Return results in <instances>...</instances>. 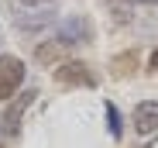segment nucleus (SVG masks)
Segmentation results:
<instances>
[{
    "mask_svg": "<svg viewBox=\"0 0 158 148\" xmlns=\"http://www.w3.org/2000/svg\"><path fill=\"white\" fill-rule=\"evenodd\" d=\"M93 38V24L86 21V17H65L62 24H59V41L62 45H83V41H89Z\"/></svg>",
    "mask_w": 158,
    "mask_h": 148,
    "instance_id": "3",
    "label": "nucleus"
},
{
    "mask_svg": "<svg viewBox=\"0 0 158 148\" xmlns=\"http://www.w3.org/2000/svg\"><path fill=\"white\" fill-rule=\"evenodd\" d=\"M103 114H107V131H110V138H114V141H120V134H124V124H120V110H117V107L107 100Z\"/></svg>",
    "mask_w": 158,
    "mask_h": 148,
    "instance_id": "6",
    "label": "nucleus"
},
{
    "mask_svg": "<svg viewBox=\"0 0 158 148\" xmlns=\"http://www.w3.org/2000/svg\"><path fill=\"white\" fill-rule=\"evenodd\" d=\"M59 52H62V48H59L55 41H48V45L38 48V62H52V59H59Z\"/></svg>",
    "mask_w": 158,
    "mask_h": 148,
    "instance_id": "7",
    "label": "nucleus"
},
{
    "mask_svg": "<svg viewBox=\"0 0 158 148\" xmlns=\"http://www.w3.org/2000/svg\"><path fill=\"white\" fill-rule=\"evenodd\" d=\"M141 4H158V0H141Z\"/></svg>",
    "mask_w": 158,
    "mask_h": 148,
    "instance_id": "10",
    "label": "nucleus"
},
{
    "mask_svg": "<svg viewBox=\"0 0 158 148\" xmlns=\"http://www.w3.org/2000/svg\"><path fill=\"white\" fill-rule=\"evenodd\" d=\"M151 72H158V45H155V52H151Z\"/></svg>",
    "mask_w": 158,
    "mask_h": 148,
    "instance_id": "8",
    "label": "nucleus"
},
{
    "mask_svg": "<svg viewBox=\"0 0 158 148\" xmlns=\"http://www.w3.org/2000/svg\"><path fill=\"white\" fill-rule=\"evenodd\" d=\"M21 4H28V7H35V4H45V0H21Z\"/></svg>",
    "mask_w": 158,
    "mask_h": 148,
    "instance_id": "9",
    "label": "nucleus"
},
{
    "mask_svg": "<svg viewBox=\"0 0 158 148\" xmlns=\"http://www.w3.org/2000/svg\"><path fill=\"white\" fill-rule=\"evenodd\" d=\"M55 83L59 86H96V76L89 72L86 62H65L55 69Z\"/></svg>",
    "mask_w": 158,
    "mask_h": 148,
    "instance_id": "2",
    "label": "nucleus"
},
{
    "mask_svg": "<svg viewBox=\"0 0 158 148\" xmlns=\"http://www.w3.org/2000/svg\"><path fill=\"white\" fill-rule=\"evenodd\" d=\"M24 62L17 55H0V104H7L24 83Z\"/></svg>",
    "mask_w": 158,
    "mask_h": 148,
    "instance_id": "1",
    "label": "nucleus"
},
{
    "mask_svg": "<svg viewBox=\"0 0 158 148\" xmlns=\"http://www.w3.org/2000/svg\"><path fill=\"white\" fill-rule=\"evenodd\" d=\"M31 96H35V93L28 90V93H21L17 100H14V104L7 107L4 121H0V124H4V134H7V138H14V134L21 131V117H24V110H28V104H31Z\"/></svg>",
    "mask_w": 158,
    "mask_h": 148,
    "instance_id": "5",
    "label": "nucleus"
},
{
    "mask_svg": "<svg viewBox=\"0 0 158 148\" xmlns=\"http://www.w3.org/2000/svg\"><path fill=\"white\" fill-rule=\"evenodd\" d=\"M134 128H138V134L158 131V100H141L134 107Z\"/></svg>",
    "mask_w": 158,
    "mask_h": 148,
    "instance_id": "4",
    "label": "nucleus"
}]
</instances>
